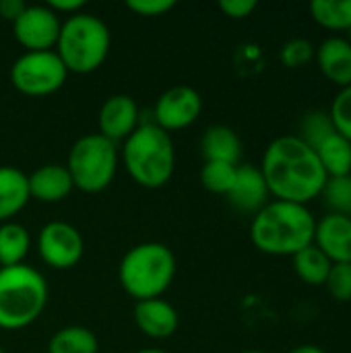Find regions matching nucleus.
<instances>
[{"mask_svg": "<svg viewBox=\"0 0 351 353\" xmlns=\"http://www.w3.org/2000/svg\"><path fill=\"white\" fill-rule=\"evenodd\" d=\"M261 174L275 201L308 205L319 199L329 176L319 155L298 134H283L263 153Z\"/></svg>", "mask_w": 351, "mask_h": 353, "instance_id": "f257e3e1", "label": "nucleus"}, {"mask_svg": "<svg viewBox=\"0 0 351 353\" xmlns=\"http://www.w3.org/2000/svg\"><path fill=\"white\" fill-rule=\"evenodd\" d=\"M317 219L306 205L269 201L250 223L257 250L271 256H294L314 242Z\"/></svg>", "mask_w": 351, "mask_h": 353, "instance_id": "f03ea898", "label": "nucleus"}, {"mask_svg": "<svg viewBox=\"0 0 351 353\" xmlns=\"http://www.w3.org/2000/svg\"><path fill=\"white\" fill-rule=\"evenodd\" d=\"M120 159L128 176L143 188L166 186L176 170V149L172 137L153 122H143L122 143Z\"/></svg>", "mask_w": 351, "mask_h": 353, "instance_id": "7ed1b4c3", "label": "nucleus"}, {"mask_svg": "<svg viewBox=\"0 0 351 353\" xmlns=\"http://www.w3.org/2000/svg\"><path fill=\"white\" fill-rule=\"evenodd\" d=\"M176 277V256L168 244L143 242L132 246L118 265V281L134 300L161 298Z\"/></svg>", "mask_w": 351, "mask_h": 353, "instance_id": "20e7f679", "label": "nucleus"}, {"mask_svg": "<svg viewBox=\"0 0 351 353\" xmlns=\"http://www.w3.org/2000/svg\"><path fill=\"white\" fill-rule=\"evenodd\" d=\"M48 304L46 277L29 267H0V329L21 331L33 325Z\"/></svg>", "mask_w": 351, "mask_h": 353, "instance_id": "39448f33", "label": "nucleus"}, {"mask_svg": "<svg viewBox=\"0 0 351 353\" xmlns=\"http://www.w3.org/2000/svg\"><path fill=\"white\" fill-rule=\"evenodd\" d=\"M110 46L112 35L108 25L99 17L83 10L66 17L54 52L66 66L68 74H89L106 62Z\"/></svg>", "mask_w": 351, "mask_h": 353, "instance_id": "423d86ee", "label": "nucleus"}, {"mask_svg": "<svg viewBox=\"0 0 351 353\" xmlns=\"http://www.w3.org/2000/svg\"><path fill=\"white\" fill-rule=\"evenodd\" d=\"M118 159L120 153L116 143L108 141L99 132H93L81 137L72 145L66 170L74 188L87 194H95L106 190L114 182Z\"/></svg>", "mask_w": 351, "mask_h": 353, "instance_id": "0eeeda50", "label": "nucleus"}, {"mask_svg": "<svg viewBox=\"0 0 351 353\" xmlns=\"http://www.w3.org/2000/svg\"><path fill=\"white\" fill-rule=\"evenodd\" d=\"M68 70L54 50L25 52L10 66L12 87L27 97L52 95L64 87Z\"/></svg>", "mask_w": 351, "mask_h": 353, "instance_id": "6e6552de", "label": "nucleus"}, {"mask_svg": "<svg viewBox=\"0 0 351 353\" xmlns=\"http://www.w3.org/2000/svg\"><path fill=\"white\" fill-rule=\"evenodd\" d=\"M37 252L48 267L66 271L81 263L85 254V240L74 225L66 221H50L39 230Z\"/></svg>", "mask_w": 351, "mask_h": 353, "instance_id": "1a4fd4ad", "label": "nucleus"}, {"mask_svg": "<svg viewBox=\"0 0 351 353\" xmlns=\"http://www.w3.org/2000/svg\"><path fill=\"white\" fill-rule=\"evenodd\" d=\"M62 21L48 4H33L12 23V35L25 52H48L56 48Z\"/></svg>", "mask_w": 351, "mask_h": 353, "instance_id": "9d476101", "label": "nucleus"}, {"mask_svg": "<svg viewBox=\"0 0 351 353\" xmlns=\"http://www.w3.org/2000/svg\"><path fill=\"white\" fill-rule=\"evenodd\" d=\"M203 112V97L194 87L188 85H176L163 91L153 108V118L161 130L168 134L174 130L188 128L199 120Z\"/></svg>", "mask_w": 351, "mask_h": 353, "instance_id": "9b49d317", "label": "nucleus"}, {"mask_svg": "<svg viewBox=\"0 0 351 353\" xmlns=\"http://www.w3.org/2000/svg\"><path fill=\"white\" fill-rule=\"evenodd\" d=\"M139 105L134 97L126 93H116L110 95L97 114V126L99 134L106 137L112 143H124L141 124L139 120Z\"/></svg>", "mask_w": 351, "mask_h": 353, "instance_id": "f8f14e48", "label": "nucleus"}, {"mask_svg": "<svg viewBox=\"0 0 351 353\" xmlns=\"http://www.w3.org/2000/svg\"><path fill=\"white\" fill-rule=\"evenodd\" d=\"M333 265L351 263V217L327 213L317 221L312 242Z\"/></svg>", "mask_w": 351, "mask_h": 353, "instance_id": "ddd939ff", "label": "nucleus"}, {"mask_svg": "<svg viewBox=\"0 0 351 353\" xmlns=\"http://www.w3.org/2000/svg\"><path fill=\"white\" fill-rule=\"evenodd\" d=\"M134 325L149 339H168L178 331L180 316L178 310L163 298L134 302Z\"/></svg>", "mask_w": 351, "mask_h": 353, "instance_id": "4468645a", "label": "nucleus"}, {"mask_svg": "<svg viewBox=\"0 0 351 353\" xmlns=\"http://www.w3.org/2000/svg\"><path fill=\"white\" fill-rule=\"evenodd\" d=\"M269 188L257 165H238L236 180L228 192V201L242 213H259L269 203Z\"/></svg>", "mask_w": 351, "mask_h": 353, "instance_id": "2eb2a0df", "label": "nucleus"}, {"mask_svg": "<svg viewBox=\"0 0 351 353\" xmlns=\"http://www.w3.org/2000/svg\"><path fill=\"white\" fill-rule=\"evenodd\" d=\"M314 60L325 79L339 89L351 85V43L345 37L333 35L321 41L314 52Z\"/></svg>", "mask_w": 351, "mask_h": 353, "instance_id": "dca6fc26", "label": "nucleus"}, {"mask_svg": "<svg viewBox=\"0 0 351 353\" xmlns=\"http://www.w3.org/2000/svg\"><path fill=\"white\" fill-rule=\"evenodd\" d=\"M27 182L31 199L39 203H60L74 190L70 174L62 163H46L37 168L27 176Z\"/></svg>", "mask_w": 351, "mask_h": 353, "instance_id": "f3484780", "label": "nucleus"}, {"mask_svg": "<svg viewBox=\"0 0 351 353\" xmlns=\"http://www.w3.org/2000/svg\"><path fill=\"white\" fill-rule=\"evenodd\" d=\"M31 201L27 174L12 165H0V223L12 221Z\"/></svg>", "mask_w": 351, "mask_h": 353, "instance_id": "a211bd4d", "label": "nucleus"}, {"mask_svg": "<svg viewBox=\"0 0 351 353\" xmlns=\"http://www.w3.org/2000/svg\"><path fill=\"white\" fill-rule=\"evenodd\" d=\"M201 151L205 161H221L238 165L242 155V141L234 128L225 124H213L205 130L201 139Z\"/></svg>", "mask_w": 351, "mask_h": 353, "instance_id": "6ab92c4d", "label": "nucleus"}, {"mask_svg": "<svg viewBox=\"0 0 351 353\" xmlns=\"http://www.w3.org/2000/svg\"><path fill=\"white\" fill-rule=\"evenodd\" d=\"M314 151L329 178L351 174V143L337 130L331 132L325 141H321L314 147Z\"/></svg>", "mask_w": 351, "mask_h": 353, "instance_id": "aec40b11", "label": "nucleus"}, {"mask_svg": "<svg viewBox=\"0 0 351 353\" xmlns=\"http://www.w3.org/2000/svg\"><path fill=\"white\" fill-rule=\"evenodd\" d=\"M31 248V236L17 221L0 223V267L23 265Z\"/></svg>", "mask_w": 351, "mask_h": 353, "instance_id": "412c9836", "label": "nucleus"}, {"mask_svg": "<svg viewBox=\"0 0 351 353\" xmlns=\"http://www.w3.org/2000/svg\"><path fill=\"white\" fill-rule=\"evenodd\" d=\"M99 341L97 335L87 327H62L58 329L50 341H48V353H97Z\"/></svg>", "mask_w": 351, "mask_h": 353, "instance_id": "4be33fe9", "label": "nucleus"}, {"mask_svg": "<svg viewBox=\"0 0 351 353\" xmlns=\"http://www.w3.org/2000/svg\"><path fill=\"white\" fill-rule=\"evenodd\" d=\"M292 263H294V271L296 275L306 283V285H325L327 277H329V271L333 267V263L314 246H306L304 250H300L298 254L292 256Z\"/></svg>", "mask_w": 351, "mask_h": 353, "instance_id": "5701e85b", "label": "nucleus"}, {"mask_svg": "<svg viewBox=\"0 0 351 353\" xmlns=\"http://www.w3.org/2000/svg\"><path fill=\"white\" fill-rule=\"evenodd\" d=\"M310 14L329 31L351 29V0H314L310 4Z\"/></svg>", "mask_w": 351, "mask_h": 353, "instance_id": "b1692460", "label": "nucleus"}, {"mask_svg": "<svg viewBox=\"0 0 351 353\" xmlns=\"http://www.w3.org/2000/svg\"><path fill=\"white\" fill-rule=\"evenodd\" d=\"M329 207V213L351 217V174L329 178L321 196Z\"/></svg>", "mask_w": 351, "mask_h": 353, "instance_id": "393cba45", "label": "nucleus"}, {"mask_svg": "<svg viewBox=\"0 0 351 353\" xmlns=\"http://www.w3.org/2000/svg\"><path fill=\"white\" fill-rule=\"evenodd\" d=\"M236 172H238V165L221 163V161H205L201 170V182L209 192L228 196V192L234 186Z\"/></svg>", "mask_w": 351, "mask_h": 353, "instance_id": "a878e982", "label": "nucleus"}, {"mask_svg": "<svg viewBox=\"0 0 351 353\" xmlns=\"http://www.w3.org/2000/svg\"><path fill=\"white\" fill-rule=\"evenodd\" d=\"M331 132H335V126L329 118V112L323 110H310L308 114H304L302 122H300V139L308 145V147H317L321 141H325Z\"/></svg>", "mask_w": 351, "mask_h": 353, "instance_id": "bb28decb", "label": "nucleus"}, {"mask_svg": "<svg viewBox=\"0 0 351 353\" xmlns=\"http://www.w3.org/2000/svg\"><path fill=\"white\" fill-rule=\"evenodd\" d=\"M329 118H331L335 130L351 143V85L339 89V93L333 97Z\"/></svg>", "mask_w": 351, "mask_h": 353, "instance_id": "cd10ccee", "label": "nucleus"}, {"mask_svg": "<svg viewBox=\"0 0 351 353\" xmlns=\"http://www.w3.org/2000/svg\"><path fill=\"white\" fill-rule=\"evenodd\" d=\"M314 52H317V48L312 46V41H308L304 37H296V39H290L283 43L279 58H281L283 66H288V68H302L314 58Z\"/></svg>", "mask_w": 351, "mask_h": 353, "instance_id": "c85d7f7f", "label": "nucleus"}, {"mask_svg": "<svg viewBox=\"0 0 351 353\" xmlns=\"http://www.w3.org/2000/svg\"><path fill=\"white\" fill-rule=\"evenodd\" d=\"M325 288L335 302H351V263H335Z\"/></svg>", "mask_w": 351, "mask_h": 353, "instance_id": "c756f323", "label": "nucleus"}, {"mask_svg": "<svg viewBox=\"0 0 351 353\" xmlns=\"http://www.w3.org/2000/svg\"><path fill=\"white\" fill-rule=\"evenodd\" d=\"M126 6L141 17H161L163 12H170L176 6V2L174 0H128Z\"/></svg>", "mask_w": 351, "mask_h": 353, "instance_id": "7c9ffc66", "label": "nucleus"}, {"mask_svg": "<svg viewBox=\"0 0 351 353\" xmlns=\"http://www.w3.org/2000/svg\"><path fill=\"white\" fill-rule=\"evenodd\" d=\"M219 8L230 19H246L254 12L257 2L254 0H221Z\"/></svg>", "mask_w": 351, "mask_h": 353, "instance_id": "2f4dec72", "label": "nucleus"}, {"mask_svg": "<svg viewBox=\"0 0 351 353\" xmlns=\"http://www.w3.org/2000/svg\"><path fill=\"white\" fill-rule=\"evenodd\" d=\"M48 6L60 17V14H66V17H72L77 12H83L85 8V0H50Z\"/></svg>", "mask_w": 351, "mask_h": 353, "instance_id": "473e14b6", "label": "nucleus"}, {"mask_svg": "<svg viewBox=\"0 0 351 353\" xmlns=\"http://www.w3.org/2000/svg\"><path fill=\"white\" fill-rule=\"evenodd\" d=\"M25 8L27 4L23 0H0V17L8 23H14Z\"/></svg>", "mask_w": 351, "mask_h": 353, "instance_id": "72a5a7b5", "label": "nucleus"}, {"mask_svg": "<svg viewBox=\"0 0 351 353\" xmlns=\"http://www.w3.org/2000/svg\"><path fill=\"white\" fill-rule=\"evenodd\" d=\"M288 353H325L323 347H319V345H310V343H306V345H298V347H294L292 352Z\"/></svg>", "mask_w": 351, "mask_h": 353, "instance_id": "f704fd0d", "label": "nucleus"}, {"mask_svg": "<svg viewBox=\"0 0 351 353\" xmlns=\"http://www.w3.org/2000/svg\"><path fill=\"white\" fill-rule=\"evenodd\" d=\"M137 353H168V352H163V350H157V347H147V350H141V352H137Z\"/></svg>", "mask_w": 351, "mask_h": 353, "instance_id": "c9c22d12", "label": "nucleus"}, {"mask_svg": "<svg viewBox=\"0 0 351 353\" xmlns=\"http://www.w3.org/2000/svg\"><path fill=\"white\" fill-rule=\"evenodd\" d=\"M345 39H348V41H350V43H351V29H350V31H348V37H345Z\"/></svg>", "mask_w": 351, "mask_h": 353, "instance_id": "e433bc0d", "label": "nucleus"}, {"mask_svg": "<svg viewBox=\"0 0 351 353\" xmlns=\"http://www.w3.org/2000/svg\"><path fill=\"white\" fill-rule=\"evenodd\" d=\"M242 353H265V352H257V350H250V352H242Z\"/></svg>", "mask_w": 351, "mask_h": 353, "instance_id": "4c0bfd02", "label": "nucleus"}, {"mask_svg": "<svg viewBox=\"0 0 351 353\" xmlns=\"http://www.w3.org/2000/svg\"><path fill=\"white\" fill-rule=\"evenodd\" d=\"M0 353H6V352H4V350H2V347H0Z\"/></svg>", "mask_w": 351, "mask_h": 353, "instance_id": "58836bf2", "label": "nucleus"}]
</instances>
